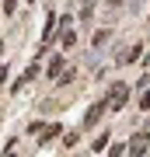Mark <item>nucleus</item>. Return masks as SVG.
I'll return each mask as SVG.
<instances>
[{
  "label": "nucleus",
  "instance_id": "obj_1",
  "mask_svg": "<svg viewBox=\"0 0 150 157\" xmlns=\"http://www.w3.org/2000/svg\"><path fill=\"white\" fill-rule=\"evenodd\" d=\"M126 98H129V84H122V80H112L105 101H108L112 108H126Z\"/></svg>",
  "mask_w": 150,
  "mask_h": 157
},
{
  "label": "nucleus",
  "instance_id": "obj_2",
  "mask_svg": "<svg viewBox=\"0 0 150 157\" xmlns=\"http://www.w3.org/2000/svg\"><path fill=\"white\" fill-rule=\"evenodd\" d=\"M105 108H108V101H94V105L87 108V115H84V129H94L101 122V115H105Z\"/></svg>",
  "mask_w": 150,
  "mask_h": 157
},
{
  "label": "nucleus",
  "instance_id": "obj_3",
  "mask_svg": "<svg viewBox=\"0 0 150 157\" xmlns=\"http://www.w3.org/2000/svg\"><path fill=\"white\" fill-rule=\"evenodd\" d=\"M147 147H150V133H147V129H140L133 140H129V154H133V157H143Z\"/></svg>",
  "mask_w": 150,
  "mask_h": 157
},
{
  "label": "nucleus",
  "instance_id": "obj_4",
  "mask_svg": "<svg viewBox=\"0 0 150 157\" xmlns=\"http://www.w3.org/2000/svg\"><path fill=\"white\" fill-rule=\"evenodd\" d=\"M140 52H143V49H140V42H133V49H126L122 56H119V63H133V59H140Z\"/></svg>",
  "mask_w": 150,
  "mask_h": 157
},
{
  "label": "nucleus",
  "instance_id": "obj_5",
  "mask_svg": "<svg viewBox=\"0 0 150 157\" xmlns=\"http://www.w3.org/2000/svg\"><path fill=\"white\" fill-rule=\"evenodd\" d=\"M63 49H73V45H77V32H73V28H63Z\"/></svg>",
  "mask_w": 150,
  "mask_h": 157
},
{
  "label": "nucleus",
  "instance_id": "obj_6",
  "mask_svg": "<svg viewBox=\"0 0 150 157\" xmlns=\"http://www.w3.org/2000/svg\"><path fill=\"white\" fill-rule=\"evenodd\" d=\"M60 129H63V126H56V122H52V126H45V133L39 136V143H49L52 136H60Z\"/></svg>",
  "mask_w": 150,
  "mask_h": 157
},
{
  "label": "nucleus",
  "instance_id": "obj_7",
  "mask_svg": "<svg viewBox=\"0 0 150 157\" xmlns=\"http://www.w3.org/2000/svg\"><path fill=\"white\" fill-rule=\"evenodd\" d=\"M60 70H63V59H60V56H56V59H49V67H45V73H49V77H56Z\"/></svg>",
  "mask_w": 150,
  "mask_h": 157
},
{
  "label": "nucleus",
  "instance_id": "obj_8",
  "mask_svg": "<svg viewBox=\"0 0 150 157\" xmlns=\"http://www.w3.org/2000/svg\"><path fill=\"white\" fill-rule=\"evenodd\" d=\"M105 147H108V133H101L98 140H94V150H105Z\"/></svg>",
  "mask_w": 150,
  "mask_h": 157
},
{
  "label": "nucleus",
  "instance_id": "obj_9",
  "mask_svg": "<svg viewBox=\"0 0 150 157\" xmlns=\"http://www.w3.org/2000/svg\"><path fill=\"white\" fill-rule=\"evenodd\" d=\"M14 7H17V0H4V14H7V17L14 14Z\"/></svg>",
  "mask_w": 150,
  "mask_h": 157
},
{
  "label": "nucleus",
  "instance_id": "obj_10",
  "mask_svg": "<svg viewBox=\"0 0 150 157\" xmlns=\"http://www.w3.org/2000/svg\"><path fill=\"white\" fill-rule=\"evenodd\" d=\"M140 108H143V112L150 108V94H143V101H140Z\"/></svg>",
  "mask_w": 150,
  "mask_h": 157
},
{
  "label": "nucleus",
  "instance_id": "obj_11",
  "mask_svg": "<svg viewBox=\"0 0 150 157\" xmlns=\"http://www.w3.org/2000/svg\"><path fill=\"white\" fill-rule=\"evenodd\" d=\"M0 52H4V45H0Z\"/></svg>",
  "mask_w": 150,
  "mask_h": 157
},
{
  "label": "nucleus",
  "instance_id": "obj_12",
  "mask_svg": "<svg viewBox=\"0 0 150 157\" xmlns=\"http://www.w3.org/2000/svg\"><path fill=\"white\" fill-rule=\"evenodd\" d=\"M147 21H150V17H147Z\"/></svg>",
  "mask_w": 150,
  "mask_h": 157
}]
</instances>
